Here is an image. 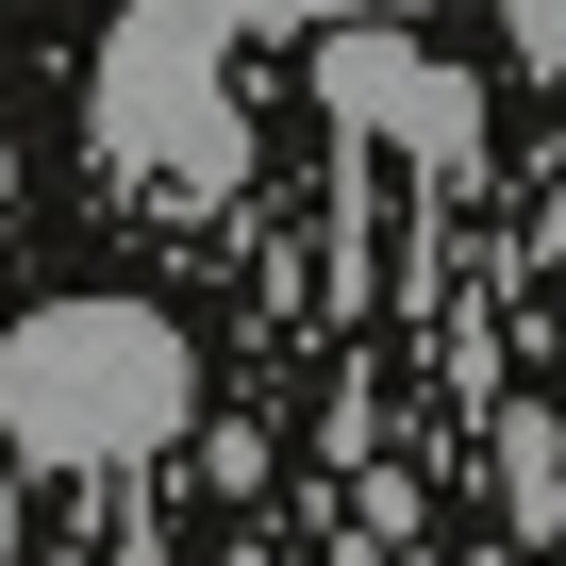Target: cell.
<instances>
[{
	"instance_id": "cell-2",
	"label": "cell",
	"mask_w": 566,
	"mask_h": 566,
	"mask_svg": "<svg viewBox=\"0 0 566 566\" xmlns=\"http://www.w3.org/2000/svg\"><path fill=\"white\" fill-rule=\"evenodd\" d=\"M233 34V0H150V18L101 51V150L150 184H233V101L200 84Z\"/></svg>"
},
{
	"instance_id": "cell-7",
	"label": "cell",
	"mask_w": 566,
	"mask_h": 566,
	"mask_svg": "<svg viewBox=\"0 0 566 566\" xmlns=\"http://www.w3.org/2000/svg\"><path fill=\"white\" fill-rule=\"evenodd\" d=\"M350 18H433V0H350Z\"/></svg>"
},
{
	"instance_id": "cell-4",
	"label": "cell",
	"mask_w": 566,
	"mask_h": 566,
	"mask_svg": "<svg viewBox=\"0 0 566 566\" xmlns=\"http://www.w3.org/2000/svg\"><path fill=\"white\" fill-rule=\"evenodd\" d=\"M500 533L533 549V533H566V417H500Z\"/></svg>"
},
{
	"instance_id": "cell-6",
	"label": "cell",
	"mask_w": 566,
	"mask_h": 566,
	"mask_svg": "<svg viewBox=\"0 0 566 566\" xmlns=\"http://www.w3.org/2000/svg\"><path fill=\"white\" fill-rule=\"evenodd\" d=\"M0 549H18V467H0Z\"/></svg>"
},
{
	"instance_id": "cell-3",
	"label": "cell",
	"mask_w": 566,
	"mask_h": 566,
	"mask_svg": "<svg viewBox=\"0 0 566 566\" xmlns=\"http://www.w3.org/2000/svg\"><path fill=\"white\" fill-rule=\"evenodd\" d=\"M317 84H334L350 134H384V150H417V167H467V150H483V84H450V67L400 51V34H334Z\"/></svg>"
},
{
	"instance_id": "cell-1",
	"label": "cell",
	"mask_w": 566,
	"mask_h": 566,
	"mask_svg": "<svg viewBox=\"0 0 566 566\" xmlns=\"http://www.w3.org/2000/svg\"><path fill=\"white\" fill-rule=\"evenodd\" d=\"M184 400H200V367L150 301H51L0 334V450L18 467H134L184 433Z\"/></svg>"
},
{
	"instance_id": "cell-8",
	"label": "cell",
	"mask_w": 566,
	"mask_h": 566,
	"mask_svg": "<svg viewBox=\"0 0 566 566\" xmlns=\"http://www.w3.org/2000/svg\"><path fill=\"white\" fill-rule=\"evenodd\" d=\"M483 566H533V549H483Z\"/></svg>"
},
{
	"instance_id": "cell-5",
	"label": "cell",
	"mask_w": 566,
	"mask_h": 566,
	"mask_svg": "<svg viewBox=\"0 0 566 566\" xmlns=\"http://www.w3.org/2000/svg\"><path fill=\"white\" fill-rule=\"evenodd\" d=\"M516 18V51H533V84H566V0H500Z\"/></svg>"
}]
</instances>
